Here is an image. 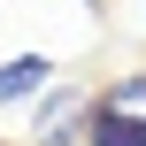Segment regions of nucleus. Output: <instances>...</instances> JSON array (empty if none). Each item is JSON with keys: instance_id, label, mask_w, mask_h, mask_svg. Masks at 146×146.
I'll use <instances>...</instances> for the list:
<instances>
[{"instance_id": "1", "label": "nucleus", "mask_w": 146, "mask_h": 146, "mask_svg": "<svg viewBox=\"0 0 146 146\" xmlns=\"http://www.w3.org/2000/svg\"><path fill=\"white\" fill-rule=\"evenodd\" d=\"M85 115H92V92L46 85V92L31 100V146H77L85 139Z\"/></svg>"}, {"instance_id": "2", "label": "nucleus", "mask_w": 146, "mask_h": 146, "mask_svg": "<svg viewBox=\"0 0 146 146\" xmlns=\"http://www.w3.org/2000/svg\"><path fill=\"white\" fill-rule=\"evenodd\" d=\"M46 85H54V54H8V62H0V108L38 100Z\"/></svg>"}, {"instance_id": "3", "label": "nucleus", "mask_w": 146, "mask_h": 146, "mask_svg": "<svg viewBox=\"0 0 146 146\" xmlns=\"http://www.w3.org/2000/svg\"><path fill=\"white\" fill-rule=\"evenodd\" d=\"M92 108H108V115H123V123H146V69H123L108 92H92Z\"/></svg>"}, {"instance_id": "4", "label": "nucleus", "mask_w": 146, "mask_h": 146, "mask_svg": "<svg viewBox=\"0 0 146 146\" xmlns=\"http://www.w3.org/2000/svg\"><path fill=\"white\" fill-rule=\"evenodd\" d=\"M85 146H146V123H123V115L92 108L85 115Z\"/></svg>"}, {"instance_id": "5", "label": "nucleus", "mask_w": 146, "mask_h": 146, "mask_svg": "<svg viewBox=\"0 0 146 146\" xmlns=\"http://www.w3.org/2000/svg\"><path fill=\"white\" fill-rule=\"evenodd\" d=\"M85 8H100V0H85Z\"/></svg>"}]
</instances>
